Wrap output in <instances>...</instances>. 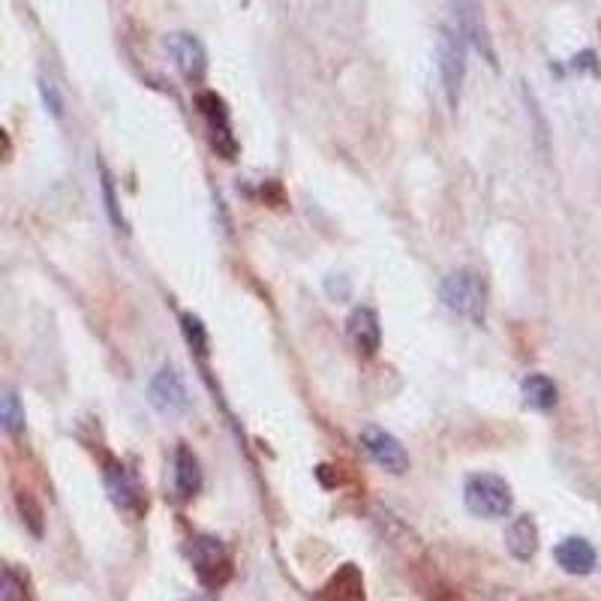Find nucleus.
<instances>
[{
    "label": "nucleus",
    "mask_w": 601,
    "mask_h": 601,
    "mask_svg": "<svg viewBox=\"0 0 601 601\" xmlns=\"http://www.w3.org/2000/svg\"><path fill=\"white\" fill-rule=\"evenodd\" d=\"M553 557L569 574H590L595 569V548L587 539H566L557 544Z\"/></svg>",
    "instance_id": "ddd939ff"
},
{
    "label": "nucleus",
    "mask_w": 601,
    "mask_h": 601,
    "mask_svg": "<svg viewBox=\"0 0 601 601\" xmlns=\"http://www.w3.org/2000/svg\"><path fill=\"white\" fill-rule=\"evenodd\" d=\"M0 421H3V430H7L10 436H19L21 430H24V409H21L16 391H7V395H3Z\"/></svg>",
    "instance_id": "f3484780"
},
{
    "label": "nucleus",
    "mask_w": 601,
    "mask_h": 601,
    "mask_svg": "<svg viewBox=\"0 0 601 601\" xmlns=\"http://www.w3.org/2000/svg\"><path fill=\"white\" fill-rule=\"evenodd\" d=\"M0 601H24V581H21L16 569H3V581H0Z\"/></svg>",
    "instance_id": "a211bd4d"
},
{
    "label": "nucleus",
    "mask_w": 601,
    "mask_h": 601,
    "mask_svg": "<svg viewBox=\"0 0 601 601\" xmlns=\"http://www.w3.org/2000/svg\"><path fill=\"white\" fill-rule=\"evenodd\" d=\"M166 49L175 58V67L184 73V79L202 82L207 70V54L205 45L193 33H172V37H166Z\"/></svg>",
    "instance_id": "9d476101"
},
{
    "label": "nucleus",
    "mask_w": 601,
    "mask_h": 601,
    "mask_svg": "<svg viewBox=\"0 0 601 601\" xmlns=\"http://www.w3.org/2000/svg\"><path fill=\"white\" fill-rule=\"evenodd\" d=\"M147 400L156 412L163 415H184L190 409L187 385L181 379L175 367H163L147 385Z\"/></svg>",
    "instance_id": "6e6552de"
},
{
    "label": "nucleus",
    "mask_w": 601,
    "mask_h": 601,
    "mask_svg": "<svg viewBox=\"0 0 601 601\" xmlns=\"http://www.w3.org/2000/svg\"><path fill=\"white\" fill-rule=\"evenodd\" d=\"M520 395H523V404L529 409H539V412H548V409L557 406V385H553V379L541 374L527 376L523 385H520Z\"/></svg>",
    "instance_id": "2eb2a0df"
},
{
    "label": "nucleus",
    "mask_w": 601,
    "mask_h": 601,
    "mask_svg": "<svg viewBox=\"0 0 601 601\" xmlns=\"http://www.w3.org/2000/svg\"><path fill=\"white\" fill-rule=\"evenodd\" d=\"M184 601H211V599H202V595H193V599H184Z\"/></svg>",
    "instance_id": "5701e85b"
},
{
    "label": "nucleus",
    "mask_w": 601,
    "mask_h": 601,
    "mask_svg": "<svg viewBox=\"0 0 601 601\" xmlns=\"http://www.w3.org/2000/svg\"><path fill=\"white\" fill-rule=\"evenodd\" d=\"M184 332H187L190 346H196L198 353H205V328H202V322L193 319V316H184Z\"/></svg>",
    "instance_id": "4be33fe9"
},
{
    "label": "nucleus",
    "mask_w": 601,
    "mask_h": 601,
    "mask_svg": "<svg viewBox=\"0 0 601 601\" xmlns=\"http://www.w3.org/2000/svg\"><path fill=\"white\" fill-rule=\"evenodd\" d=\"M100 175H103V198H105V211H109V217L118 228L124 226V217H121V211H118V198H114V187H112V175L100 169Z\"/></svg>",
    "instance_id": "aec40b11"
},
{
    "label": "nucleus",
    "mask_w": 601,
    "mask_h": 601,
    "mask_svg": "<svg viewBox=\"0 0 601 601\" xmlns=\"http://www.w3.org/2000/svg\"><path fill=\"white\" fill-rule=\"evenodd\" d=\"M361 446L376 467L388 469V472H395V476H404L406 469H409V455H406V448L400 446V439L388 434V430H383V427H364Z\"/></svg>",
    "instance_id": "0eeeda50"
},
{
    "label": "nucleus",
    "mask_w": 601,
    "mask_h": 601,
    "mask_svg": "<svg viewBox=\"0 0 601 601\" xmlns=\"http://www.w3.org/2000/svg\"><path fill=\"white\" fill-rule=\"evenodd\" d=\"M448 19H451V28L467 40V45H472L497 70V49H493V37H490L488 19H485V7L478 0H451Z\"/></svg>",
    "instance_id": "20e7f679"
},
{
    "label": "nucleus",
    "mask_w": 601,
    "mask_h": 601,
    "mask_svg": "<svg viewBox=\"0 0 601 601\" xmlns=\"http://www.w3.org/2000/svg\"><path fill=\"white\" fill-rule=\"evenodd\" d=\"M349 337H353L355 349L364 355H374L383 343V328H379V316L370 307H355L349 316Z\"/></svg>",
    "instance_id": "f8f14e48"
},
{
    "label": "nucleus",
    "mask_w": 601,
    "mask_h": 601,
    "mask_svg": "<svg viewBox=\"0 0 601 601\" xmlns=\"http://www.w3.org/2000/svg\"><path fill=\"white\" fill-rule=\"evenodd\" d=\"M198 109L205 114L207 126H211V139H214V147H217L220 154L232 160V156L238 154V142H235V135H232V126H228V109L226 103L220 100L214 91H205V94L196 96Z\"/></svg>",
    "instance_id": "1a4fd4ad"
},
{
    "label": "nucleus",
    "mask_w": 601,
    "mask_h": 601,
    "mask_svg": "<svg viewBox=\"0 0 601 601\" xmlns=\"http://www.w3.org/2000/svg\"><path fill=\"white\" fill-rule=\"evenodd\" d=\"M40 91H42V100H45V105L52 109L54 118H61V114H63V100H61V94H58V88H54V82H49V79H42Z\"/></svg>",
    "instance_id": "412c9836"
},
{
    "label": "nucleus",
    "mask_w": 601,
    "mask_h": 601,
    "mask_svg": "<svg viewBox=\"0 0 601 601\" xmlns=\"http://www.w3.org/2000/svg\"><path fill=\"white\" fill-rule=\"evenodd\" d=\"M439 298H442L448 310L464 316L472 325H485V319H488V286L476 271H451L439 286Z\"/></svg>",
    "instance_id": "f257e3e1"
},
{
    "label": "nucleus",
    "mask_w": 601,
    "mask_h": 601,
    "mask_svg": "<svg viewBox=\"0 0 601 601\" xmlns=\"http://www.w3.org/2000/svg\"><path fill=\"white\" fill-rule=\"evenodd\" d=\"M19 508L24 520H28V527H31L33 536H42V511L40 506L33 502L31 493H19Z\"/></svg>",
    "instance_id": "6ab92c4d"
},
{
    "label": "nucleus",
    "mask_w": 601,
    "mask_h": 601,
    "mask_svg": "<svg viewBox=\"0 0 601 601\" xmlns=\"http://www.w3.org/2000/svg\"><path fill=\"white\" fill-rule=\"evenodd\" d=\"M202 488V469H198L196 455L190 448H177L175 455V490L181 499L196 497Z\"/></svg>",
    "instance_id": "4468645a"
},
{
    "label": "nucleus",
    "mask_w": 601,
    "mask_h": 601,
    "mask_svg": "<svg viewBox=\"0 0 601 601\" xmlns=\"http://www.w3.org/2000/svg\"><path fill=\"white\" fill-rule=\"evenodd\" d=\"M464 502H467V508L476 515V518L502 520L511 515L515 497H511V488H508L506 478L481 472V476H472L467 481V488H464Z\"/></svg>",
    "instance_id": "7ed1b4c3"
},
{
    "label": "nucleus",
    "mask_w": 601,
    "mask_h": 601,
    "mask_svg": "<svg viewBox=\"0 0 601 601\" xmlns=\"http://www.w3.org/2000/svg\"><path fill=\"white\" fill-rule=\"evenodd\" d=\"M319 601H364L361 574H358L353 566H346V569L325 587Z\"/></svg>",
    "instance_id": "dca6fc26"
},
{
    "label": "nucleus",
    "mask_w": 601,
    "mask_h": 601,
    "mask_svg": "<svg viewBox=\"0 0 601 601\" xmlns=\"http://www.w3.org/2000/svg\"><path fill=\"white\" fill-rule=\"evenodd\" d=\"M105 490H109L112 502L124 515L142 518V511H145V488L139 485L133 469H126L124 464H109V469H105Z\"/></svg>",
    "instance_id": "423d86ee"
},
{
    "label": "nucleus",
    "mask_w": 601,
    "mask_h": 601,
    "mask_svg": "<svg viewBox=\"0 0 601 601\" xmlns=\"http://www.w3.org/2000/svg\"><path fill=\"white\" fill-rule=\"evenodd\" d=\"M190 562H193V571L196 578L211 590L217 587H226L228 578H232V557H228L226 544L214 536H198L190 544Z\"/></svg>",
    "instance_id": "39448f33"
},
{
    "label": "nucleus",
    "mask_w": 601,
    "mask_h": 601,
    "mask_svg": "<svg viewBox=\"0 0 601 601\" xmlns=\"http://www.w3.org/2000/svg\"><path fill=\"white\" fill-rule=\"evenodd\" d=\"M436 67H439V79H442V91L451 109L460 103V88L467 79V40L446 24L439 28V40H436Z\"/></svg>",
    "instance_id": "f03ea898"
},
{
    "label": "nucleus",
    "mask_w": 601,
    "mask_h": 601,
    "mask_svg": "<svg viewBox=\"0 0 601 601\" xmlns=\"http://www.w3.org/2000/svg\"><path fill=\"white\" fill-rule=\"evenodd\" d=\"M506 548L508 553L520 562H529L539 550V527L536 520L523 515V518H515L506 529Z\"/></svg>",
    "instance_id": "9b49d317"
}]
</instances>
